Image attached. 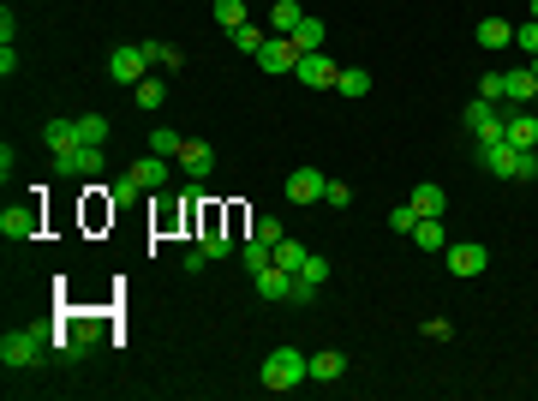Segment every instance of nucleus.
Wrapping results in <instances>:
<instances>
[{"label": "nucleus", "instance_id": "cd10ccee", "mask_svg": "<svg viewBox=\"0 0 538 401\" xmlns=\"http://www.w3.org/2000/svg\"><path fill=\"white\" fill-rule=\"evenodd\" d=\"M335 90H342V96H371V73H365V66H342Z\"/></svg>", "mask_w": 538, "mask_h": 401}, {"label": "nucleus", "instance_id": "c9c22d12", "mask_svg": "<svg viewBox=\"0 0 538 401\" xmlns=\"http://www.w3.org/2000/svg\"><path fill=\"white\" fill-rule=\"evenodd\" d=\"M251 234H257L264 246H275V240H288V227L275 222V216H257V227H251Z\"/></svg>", "mask_w": 538, "mask_h": 401}, {"label": "nucleus", "instance_id": "5701e85b", "mask_svg": "<svg viewBox=\"0 0 538 401\" xmlns=\"http://www.w3.org/2000/svg\"><path fill=\"white\" fill-rule=\"evenodd\" d=\"M407 204H413L419 216H442V186H437V180H419Z\"/></svg>", "mask_w": 538, "mask_h": 401}, {"label": "nucleus", "instance_id": "2f4dec72", "mask_svg": "<svg viewBox=\"0 0 538 401\" xmlns=\"http://www.w3.org/2000/svg\"><path fill=\"white\" fill-rule=\"evenodd\" d=\"M204 251H210V258H227V251H234V234H221L216 216H210V227H204Z\"/></svg>", "mask_w": 538, "mask_h": 401}, {"label": "nucleus", "instance_id": "c85d7f7f", "mask_svg": "<svg viewBox=\"0 0 538 401\" xmlns=\"http://www.w3.org/2000/svg\"><path fill=\"white\" fill-rule=\"evenodd\" d=\"M305 258H311V251L299 246V240H275V264H281V270H294V276H299V270H305Z\"/></svg>", "mask_w": 538, "mask_h": 401}, {"label": "nucleus", "instance_id": "37998d69", "mask_svg": "<svg viewBox=\"0 0 538 401\" xmlns=\"http://www.w3.org/2000/svg\"><path fill=\"white\" fill-rule=\"evenodd\" d=\"M19 36V19H12V6H0V42H12Z\"/></svg>", "mask_w": 538, "mask_h": 401}, {"label": "nucleus", "instance_id": "393cba45", "mask_svg": "<svg viewBox=\"0 0 538 401\" xmlns=\"http://www.w3.org/2000/svg\"><path fill=\"white\" fill-rule=\"evenodd\" d=\"M413 246H419V251H442V216H419Z\"/></svg>", "mask_w": 538, "mask_h": 401}, {"label": "nucleus", "instance_id": "1a4fd4ad", "mask_svg": "<svg viewBox=\"0 0 538 401\" xmlns=\"http://www.w3.org/2000/svg\"><path fill=\"white\" fill-rule=\"evenodd\" d=\"M299 84H305V90H335V78H342V66H335V60H329V54H299Z\"/></svg>", "mask_w": 538, "mask_h": 401}, {"label": "nucleus", "instance_id": "4be33fe9", "mask_svg": "<svg viewBox=\"0 0 538 401\" xmlns=\"http://www.w3.org/2000/svg\"><path fill=\"white\" fill-rule=\"evenodd\" d=\"M347 372V359L335 348H323V353H311V383H335V377Z\"/></svg>", "mask_w": 538, "mask_h": 401}, {"label": "nucleus", "instance_id": "a18cd8bd", "mask_svg": "<svg viewBox=\"0 0 538 401\" xmlns=\"http://www.w3.org/2000/svg\"><path fill=\"white\" fill-rule=\"evenodd\" d=\"M526 6H533V19H538V0H526Z\"/></svg>", "mask_w": 538, "mask_h": 401}, {"label": "nucleus", "instance_id": "dca6fc26", "mask_svg": "<svg viewBox=\"0 0 538 401\" xmlns=\"http://www.w3.org/2000/svg\"><path fill=\"white\" fill-rule=\"evenodd\" d=\"M251 288H257L264 300H288V294H294V270H281V264H269L264 276H251Z\"/></svg>", "mask_w": 538, "mask_h": 401}, {"label": "nucleus", "instance_id": "473e14b6", "mask_svg": "<svg viewBox=\"0 0 538 401\" xmlns=\"http://www.w3.org/2000/svg\"><path fill=\"white\" fill-rule=\"evenodd\" d=\"M227 42H234V49H240V54H251V60H257V49H264V30L240 25V30H227Z\"/></svg>", "mask_w": 538, "mask_h": 401}, {"label": "nucleus", "instance_id": "412c9836", "mask_svg": "<svg viewBox=\"0 0 538 401\" xmlns=\"http://www.w3.org/2000/svg\"><path fill=\"white\" fill-rule=\"evenodd\" d=\"M240 264H245V270H251V276H264L269 264H275V246H264V240L251 234V240H245V246H240Z\"/></svg>", "mask_w": 538, "mask_h": 401}, {"label": "nucleus", "instance_id": "c03bdc74", "mask_svg": "<svg viewBox=\"0 0 538 401\" xmlns=\"http://www.w3.org/2000/svg\"><path fill=\"white\" fill-rule=\"evenodd\" d=\"M0 73H6V78L19 73V49H12V42H0Z\"/></svg>", "mask_w": 538, "mask_h": 401}, {"label": "nucleus", "instance_id": "b1692460", "mask_svg": "<svg viewBox=\"0 0 538 401\" xmlns=\"http://www.w3.org/2000/svg\"><path fill=\"white\" fill-rule=\"evenodd\" d=\"M323 36H329V30H323V19H311V12H305V19H299V30H294L299 54H318V49H323Z\"/></svg>", "mask_w": 538, "mask_h": 401}, {"label": "nucleus", "instance_id": "f3484780", "mask_svg": "<svg viewBox=\"0 0 538 401\" xmlns=\"http://www.w3.org/2000/svg\"><path fill=\"white\" fill-rule=\"evenodd\" d=\"M42 144H49V156L84 144V138H78V120H66V114H60V120H49V126H42Z\"/></svg>", "mask_w": 538, "mask_h": 401}, {"label": "nucleus", "instance_id": "f8f14e48", "mask_svg": "<svg viewBox=\"0 0 538 401\" xmlns=\"http://www.w3.org/2000/svg\"><path fill=\"white\" fill-rule=\"evenodd\" d=\"M449 270H455V276H485L490 251L479 246V240H461V246H449Z\"/></svg>", "mask_w": 538, "mask_h": 401}, {"label": "nucleus", "instance_id": "423d86ee", "mask_svg": "<svg viewBox=\"0 0 538 401\" xmlns=\"http://www.w3.org/2000/svg\"><path fill=\"white\" fill-rule=\"evenodd\" d=\"M503 138H509L514 150H538V114L533 108H509V102H503Z\"/></svg>", "mask_w": 538, "mask_h": 401}, {"label": "nucleus", "instance_id": "20e7f679", "mask_svg": "<svg viewBox=\"0 0 538 401\" xmlns=\"http://www.w3.org/2000/svg\"><path fill=\"white\" fill-rule=\"evenodd\" d=\"M461 126L473 132V138H503V102H485V96H473L461 108ZM509 144V138H503Z\"/></svg>", "mask_w": 538, "mask_h": 401}, {"label": "nucleus", "instance_id": "6e6552de", "mask_svg": "<svg viewBox=\"0 0 538 401\" xmlns=\"http://www.w3.org/2000/svg\"><path fill=\"white\" fill-rule=\"evenodd\" d=\"M479 168H485V174H496V180H514V162H520V150H514V144H503V138H479Z\"/></svg>", "mask_w": 538, "mask_h": 401}, {"label": "nucleus", "instance_id": "ea45409f", "mask_svg": "<svg viewBox=\"0 0 538 401\" xmlns=\"http://www.w3.org/2000/svg\"><path fill=\"white\" fill-rule=\"evenodd\" d=\"M419 335H431V342H449V335H455V324H449V318H425V329H419Z\"/></svg>", "mask_w": 538, "mask_h": 401}, {"label": "nucleus", "instance_id": "e433bc0d", "mask_svg": "<svg viewBox=\"0 0 538 401\" xmlns=\"http://www.w3.org/2000/svg\"><path fill=\"white\" fill-rule=\"evenodd\" d=\"M299 276L311 281V288H323V281H329V258H318V251H311V258H305V270H299Z\"/></svg>", "mask_w": 538, "mask_h": 401}, {"label": "nucleus", "instance_id": "4468645a", "mask_svg": "<svg viewBox=\"0 0 538 401\" xmlns=\"http://www.w3.org/2000/svg\"><path fill=\"white\" fill-rule=\"evenodd\" d=\"M210 168H216V150H210L204 138H186V150H180V174H186V180H210Z\"/></svg>", "mask_w": 538, "mask_h": 401}, {"label": "nucleus", "instance_id": "c756f323", "mask_svg": "<svg viewBox=\"0 0 538 401\" xmlns=\"http://www.w3.org/2000/svg\"><path fill=\"white\" fill-rule=\"evenodd\" d=\"M78 138H84V144H108V120H102V114H78Z\"/></svg>", "mask_w": 538, "mask_h": 401}, {"label": "nucleus", "instance_id": "79ce46f5", "mask_svg": "<svg viewBox=\"0 0 538 401\" xmlns=\"http://www.w3.org/2000/svg\"><path fill=\"white\" fill-rule=\"evenodd\" d=\"M288 300H294V305H311V300H318V288H311L305 276H294V294H288Z\"/></svg>", "mask_w": 538, "mask_h": 401}, {"label": "nucleus", "instance_id": "0eeeda50", "mask_svg": "<svg viewBox=\"0 0 538 401\" xmlns=\"http://www.w3.org/2000/svg\"><path fill=\"white\" fill-rule=\"evenodd\" d=\"M257 66H264L269 78L294 73V66H299V42H294V36H264V49H257Z\"/></svg>", "mask_w": 538, "mask_h": 401}, {"label": "nucleus", "instance_id": "9b49d317", "mask_svg": "<svg viewBox=\"0 0 538 401\" xmlns=\"http://www.w3.org/2000/svg\"><path fill=\"white\" fill-rule=\"evenodd\" d=\"M503 102H509V108H533V102H538V73H533V66L503 73Z\"/></svg>", "mask_w": 538, "mask_h": 401}, {"label": "nucleus", "instance_id": "a878e982", "mask_svg": "<svg viewBox=\"0 0 538 401\" xmlns=\"http://www.w3.org/2000/svg\"><path fill=\"white\" fill-rule=\"evenodd\" d=\"M150 150H156V156H168V162H180V150H186V138H180L173 126H156V132H150Z\"/></svg>", "mask_w": 538, "mask_h": 401}, {"label": "nucleus", "instance_id": "f03ea898", "mask_svg": "<svg viewBox=\"0 0 538 401\" xmlns=\"http://www.w3.org/2000/svg\"><path fill=\"white\" fill-rule=\"evenodd\" d=\"M49 348H54L49 329L19 324V329H6V335H0V366H6V372H25V366H36V359H42Z\"/></svg>", "mask_w": 538, "mask_h": 401}, {"label": "nucleus", "instance_id": "39448f33", "mask_svg": "<svg viewBox=\"0 0 538 401\" xmlns=\"http://www.w3.org/2000/svg\"><path fill=\"white\" fill-rule=\"evenodd\" d=\"M0 234L6 240H36L42 234V204H6L0 210Z\"/></svg>", "mask_w": 538, "mask_h": 401}, {"label": "nucleus", "instance_id": "f704fd0d", "mask_svg": "<svg viewBox=\"0 0 538 401\" xmlns=\"http://www.w3.org/2000/svg\"><path fill=\"white\" fill-rule=\"evenodd\" d=\"M389 227H395V234H413V227H419V210H413V204H395V210H389Z\"/></svg>", "mask_w": 538, "mask_h": 401}, {"label": "nucleus", "instance_id": "72a5a7b5", "mask_svg": "<svg viewBox=\"0 0 538 401\" xmlns=\"http://www.w3.org/2000/svg\"><path fill=\"white\" fill-rule=\"evenodd\" d=\"M514 49L526 54V60H538V19H526V25H514Z\"/></svg>", "mask_w": 538, "mask_h": 401}, {"label": "nucleus", "instance_id": "bb28decb", "mask_svg": "<svg viewBox=\"0 0 538 401\" xmlns=\"http://www.w3.org/2000/svg\"><path fill=\"white\" fill-rule=\"evenodd\" d=\"M144 54H150V66H162V73H180V66H186V54L173 49V42H144Z\"/></svg>", "mask_w": 538, "mask_h": 401}, {"label": "nucleus", "instance_id": "a211bd4d", "mask_svg": "<svg viewBox=\"0 0 538 401\" xmlns=\"http://www.w3.org/2000/svg\"><path fill=\"white\" fill-rule=\"evenodd\" d=\"M485 49H514V25L509 19H479V30H473Z\"/></svg>", "mask_w": 538, "mask_h": 401}, {"label": "nucleus", "instance_id": "aec40b11", "mask_svg": "<svg viewBox=\"0 0 538 401\" xmlns=\"http://www.w3.org/2000/svg\"><path fill=\"white\" fill-rule=\"evenodd\" d=\"M132 102H138V108H150V114H156V108H162V102H168V84H162V78L150 73V78H138V84H132Z\"/></svg>", "mask_w": 538, "mask_h": 401}, {"label": "nucleus", "instance_id": "4c0bfd02", "mask_svg": "<svg viewBox=\"0 0 538 401\" xmlns=\"http://www.w3.org/2000/svg\"><path fill=\"white\" fill-rule=\"evenodd\" d=\"M323 204H329V210H347V204H353V186H347V180H329Z\"/></svg>", "mask_w": 538, "mask_h": 401}, {"label": "nucleus", "instance_id": "6ab92c4d", "mask_svg": "<svg viewBox=\"0 0 538 401\" xmlns=\"http://www.w3.org/2000/svg\"><path fill=\"white\" fill-rule=\"evenodd\" d=\"M299 19H305V12H299V0H275V6H269V30H275V36H294Z\"/></svg>", "mask_w": 538, "mask_h": 401}, {"label": "nucleus", "instance_id": "58836bf2", "mask_svg": "<svg viewBox=\"0 0 538 401\" xmlns=\"http://www.w3.org/2000/svg\"><path fill=\"white\" fill-rule=\"evenodd\" d=\"M514 180L526 186V180H538V150H520V162H514Z\"/></svg>", "mask_w": 538, "mask_h": 401}, {"label": "nucleus", "instance_id": "ddd939ff", "mask_svg": "<svg viewBox=\"0 0 538 401\" xmlns=\"http://www.w3.org/2000/svg\"><path fill=\"white\" fill-rule=\"evenodd\" d=\"M54 162H60V174H78V180L102 174V150H96V144H73V150H60Z\"/></svg>", "mask_w": 538, "mask_h": 401}, {"label": "nucleus", "instance_id": "49530a36", "mask_svg": "<svg viewBox=\"0 0 538 401\" xmlns=\"http://www.w3.org/2000/svg\"><path fill=\"white\" fill-rule=\"evenodd\" d=\"M526 66H533V73H538V60H526Z\"/></svg>", "mask_w": 538, "mask_h": 401}, {"label": "nucleus", "instance_id": "a19ab883", "mask_svg": "<svg viewBox=\"0 0 538 401\" xmlns=\"http://www.w3.org/2000/svg\"><path fill=\"white\" fill-rule=\"evenodd\" d=\"M479 96H485V102H503V73H485V78H479Z\"/></svg>", "mask_w": 538, "mask_h": 401}, {"label": "nucleus", "instance_id": "2eb2a0df", "mask_svg": "<svg viewBox=\"0 0 538 401\" xmlns=\"http://www.w3.org/2000/svg\"><path fill=\"white\" fill-rule=\"evenodd\" d=\"M126 174L138 180V186H144V192H162V186H168V156H138V162H132V168H126Z\"/></svg>", "mask_w": 538, "mask_h": 401}, {"label": "nucleus", "instance_id": "7c9ffc66", "mask_svg": "<svg viewBox=\"0 0 538 401\" xmlns=\"http://www.w3.org/2000/svg\"><path fill=\"white\" fill-rule=\"evenodd\" d=\"M216 25H221V30L251 25V19H245V0H216Z\"/></svg>", "mask_w": 538, "mask_h": 401}, {"label": "nucleus", "instance_id": "7ed1b4c3", "mask_svg": "<svg viewBox=\"0 0 538 401\" xmlns=\"http://www.w3.org/2000/svg\"><path fill=\"white\" fill-rule=\"evenodd\" d=\"M156 66H150V54H144V42H120V49L108 54V78L114 84H138V78H150Z\"/></svg>", "mask_w": 538, "mask_h": 401}, {"label": "nucleus", "instance_id": "9d476101", "mask_svg": "<svg viewBox=\"0 0 538 401\" xmlns=\"http://www.w3.org/2000/svg\"><path fill=\"white\" fill-rule=\"evenodd\" d=\"M281 192H288L294 204H323V192H329V174H323V168H294Z\"/></svg>", "mask_w": 538, "mask_h": 401}, {"label": "nucleus", "instance_id": "f257e3e1", "mask_svg": "<svg viewBox=\"0 0 538 401\" xmlns=\"http://www.w3.org/2000/svg\"><path fill=\"white\" fill-rule=\"evenodd\" d=\"M257 383H264L269 396H288V389H299V383H311V353H299V348H269Z\"/></svg>", "mask_w": 538, "mask_h": 401}]
</instances>
